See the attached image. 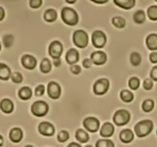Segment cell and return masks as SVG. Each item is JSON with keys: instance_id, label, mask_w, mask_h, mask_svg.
<instances>
[{"instance_id": "12", "label": "cell", "mask_w": 157, "mask_h": 147, "mask_svg": "<svg viewBox=\"0 0 157 147\" xmlns=\"http://www.w3.org/2000/svg\"><path fill=\"white\" fill-rule=\"evenodd\" d=\"M90 60L93 62V64H96V65H103L107 61V57L105 52L102 51H98L91 53Z\"/></svg>"}, {"instance_id": "9", "label": "cell", "mask_w": 157, "mask_h": 147, "mask_svg": "<svg viewBox=\"0 0 157 147\" xmlns=\"http://www.w3.org/2000/svg\"><path fill=\"white\" fill-rule=\"evenodd\" d=\"M83 126L87 131L96 133L100 128V121L94 116H87L83 121Z\"/></svg>"}, {"instance_id": "23", "label": "cell", "mask_w": 157, "mask_h": 147, "mask_svg": "<svg viewBox=\"0 0 157 147\" xmlns=\"http://www.w3.org/2000/svg\"><path fill=\"white\" fill-rule=\"evenodd\" d=\"M11 70L6 64L0 63V80L7 81L11 77Z\"/></svg>"}, {"instance_id": "46", "label": "cell", "mask_w": 157, "mask_h": 147, "mask_svg": "<svg viewBox=\"0 0 157 147\" xmlns=\"http://www.w3.org/2000/svg\"><path fill=\"white\" fill-rule=\"evenodd\" d=\"M5 15H6V13H5L4 9L0 6V21H2L5 18Z\"/></svg>"}, {"instance_id": "6", "label": "cell", "mask_w": 157, "mask_h": 147, "mask_svg": "<svg viewBox=\"0 0 157 147\" xmlns=\"http://www.w3.org/2000/svg\"><path fill=\"white\" fill-rule=\"evenodd\" d=\"M110 88V81L107 78H101L96 81L93 86V91L94 94L101 96L108 91Z\"/></svg>"}, {"instance_id": "3", "label": "cell", "mask_w": 157, "mask_h": 147, "mask_svg": "<svg viewBox=\"0 0 157 147\" xmlns=\"http://www.w3.org/2000/svg\"><path fill=\"white\" fill-rule=\"evenodd\" d=\"M72 40L77 47L79 48H84L88 44V35L85 31L78 29L74 32Z\"/></svg>"}, {"instance_id": "17", "label": "cell", "mask_w": 157, "mask_h": 147, "mask_svg": "<svg viewBox=\"0 0 157 147\" xmlns=\"http://www.w3.org/2000/svg\"><path fill=\"white\" fill-rule=\"evenodd\" d=\"M9 139L12 142L18 143L23 139V132L21 129L18 127H15L12 129L9 132Z\"/></svg>"}, {"instance_id": "31", "label": "cell", "mask_w": 157, "mask_h": 147, "mask_svg": "<svg viewBox=\"0 0 157 147\" xmlns=\"http://www.w3.org/2000/svg\"><path fill=\"white\" fill-rule=\"evenodd\" d=\"M154 108V101L151 99H147L144 101L142 104V109L146 113L152 111Z\"/></svg>"}, {"instance_id": "33", "label": "cell", "mask_w": 157, "mask_h": 147, "mask_svg": "<svg viewBox=\"0 0 157 147\" xmlns=\"http://www.w3.org/2000/svg\"><path fill=\"white\" fill-rule=\"evenodd\" d=\"M128 85L131 90H136L140 85V80L136 77H132L128 81Z\"/></svg>"}, {"instance_id": "53", "label": "cell", "mask_w": 157, "mask_h": 147, "mask_svg": "<svg viewBox=\"0 0 157 147\" xmlns=\"http://www.w3.org/2000/svg\"><path fill=\"white\" fill-rule=\"evenodd\" d=\"M156 135H157V130H156Z\"/></svg>"}, {"instance_id": "44", "label": "cell", "mask_w": 157, "mask_h": 147, "mask_svg": "<svg viewBox=\"0 0 157 147\" xmlns=\"http://www.w3.org/2000/svg\"><path fill=\"white\" fill-rule=\"evenodd\" d=\"M53 64L55 65V67H59L61 64V61L60 58H58V59H53Z\"/></svg>"}, {"instance_id": "45", "label": "cell", "mask_w": 157, "mask_h": 147, "mask_svg": "<svg viewBox=\"0 0 157 147\" xmlns=\"http://www.w3.org/2000/svg\"><path fill=\"white\" fill-rule=\"evenodd\" d=\"M91 1L96 4H105L108 2V0H91Z\"/></svg>"}, {"instance_id": "52", "label": "cell", "mask_w": 157, "mask_h": 147, "mask_svg": "<svg viewBox=\"0 0 157 147\" xmlns=\"http://www.w3.org/2000/svg\"><path fill=\"white\" fill-rule=\"evenodd\" d=\"M1 47H1V43H0V51H1Z\"/></svg>"}, {"instance_id": "48", "label": "cell", "mask_w": 157, "mask_h": 147, "mask_svg": "<svg viewBox=\"0 0 157 147\" xmlns=\"http://www.w3.org/2000/svg\"><path fill=\"white\" fill-rule=\"evenodd\" d=\"M77 2V0H66L65 2L68 3V4H75Z\"/></svg>"}, {"instance_id": "7", "label": "cell", "mask_w": 157, "mask_h": 147, "mask_svg": "<svg viewBox=\"0 0 157 147\" xmlns=\"http://www.w3.org/2000/svg\"><path fill=\"white\" fill-rule=\"evenodd\" d=\"M92 44L97 48H102L107 43V36L101 30H96L92 33Z\"/></svg>"}, {"instance_id": "27", "label": "cell", "mask_w": 157, "mask_h": 147, "mask_svg": "<svg viewBox=\"0 0 157 147\" xmlns=\"http://www.w3.org/2000/svg\"><path fill=\"white\" fill-rule=\"evenodd\" d=\"M40 70L43 74H48L52 70V63L48 58H44L40 64Z\"/></svg>"}, {"instance_id": "36", "label": "cell", "mask_w": 157, "mask_h": 147, "mask_svg": "<svg viewBox=\"0 0 157 147\" xmlns=\"http://www.w3.org/2000/svg\"><path fill=\"white\" fill-rule=\"evenodd\" d=\"M13 41L14 38L12 35H6L3 37V44L6 47H11L12 43H13Z\"/></svg>"}, {"instance_id": "29", "label": "cell", "mask_w": 157, "mask_h": 147, "mask_svg": "<svg viewBox=\"0 0 157 147\" xmlns=\"http://www.w3.org/2000/svg\"><path fill=\"white\" fill-rule=\"evenodd\" d=\"M112 24L117 28H124L126 26V20L123 17L114 16L112 18Z\"/></svg>"}, {"instance_id": "26", "label": "cell", "mask_w": 157, "mask_h": 147, "mask_svg": "<svg viewBox=\"0 0 157 147\" xmlns=\"http://www.w3.org/2000/svg\"><path fill=\"white\" fill-rule=\"evenodd\" d=\"M121 99L125 103H130L133 100L134 95L130 90H123L121 91Z\"/></svg>"}, {"instance_id": "38", "label": "cell", "mask_w": 157, "mask_h": 147, "mask_svg": "<svg viewBox=\"0 0 157 147\" xmlns=\"http://www.w3.org/2000/svg\"><path fill=\"white\" fill-rule=\"evenodd\" d=\"M42 0H30L29 1V6L32 9H38L42 5Z\"/></svg>"}, {"instance_id": "21", "label": "cell", "mask_w": 157, "mask_h": 147, "mask_svg": "<svg viewBox=\"0 0 157 147\" xmlns=\"http://www.w3.org/2000/svg\"><path fill=\"white\" fill-rule=\"evenodd\" d=\"M75 138L78 141H79L81 143H86L90 139L88 133L84 131L83 129H78L75 132Z\"/></svg>"}, {"instance_id": "15", "label": "cell", "mask_w": 157, "mask_h": 147, "mask_svg": "<svg viewBox=\"0 0 157 147\" xmlns=\"http://www.w3.org/2000/svg\"><path fill=\"white\" fill-rule=\"evenodd\" d=\"M114 133V126L113 124L110 122L104 123V125L101 127V130H100V135L102 137L108 138L111 137Z\"/></svg>"}, {"instance_id": "40", "label": "cell", "mask_w": 157, "mask_h": 147, "mask_svg": "<svg viewBox=\"0 0 157 147\" xmlns=\"http://www.w3.org/2000/svg\"><path fill=\"white\" fill-rule=\"evenodd\" d=\"M70 70L72 74H74L75 75H78L81 72V67H80V65H78V64H74V65L71 66Z\"/></svg>"}, {"instance_id": "43", "label": "cell", "mask_w": 157, "mask_h": 147, "mask_svg": "<svg viewBox=\"0 0 157 147\" xmlns=\"http://www.w3.org/2000/svg\"><path fill=\"white\" fill-rule=\"evenodd\" d=\"M150 60L153 64L157 63V52H153V53L150 54Z\"/></svg>"}, {"instance_id": "22", "label": "cell", "mask_w": 157, "mask_h": 147, "mask_svg": "<svg viewBox=\"0 0 157 147\" xmlns=\"http://www.w3.org/2000/svg\"><path fill=\"white\" fill-rule=\"evenodd\" d=\"M18 94L20 99L23 100H27L30 99L32 96V89L29 87L25 86V87H21L19 89Z\"/></svg>"}, {"instance_id": "39", "label": "cell", "mask_w": 157, "mask_h": 147, "mask_svg": "<svg viewBox=\"0 0 157 147\" xmlns=\"http://www.w3.org/2000/svg\"><path fill=\"white\" fill-rule=\"evenodd\" d=\"M153 87V82L150 78H147L144 82V87L145 90H150Z\"/></svg>"}, {"instance_id": "1", "label": "cell", "mask_w": 157, "mask_h": 147, "mask_svg": "<svg viewBox=\"0 0 157 147\" xmlns=\"http://www.w3.org/2000/svg\"><path fill=\"white\" fill-rule=\"evenodd\" d=\"M61 17L62 21L66 24L75 26L79 21V16L75 9L70 7H64L61 9Z\"/></svg>"}, {"instance_id": "42", "label": "cell", "mask_w": 157, "mask_h": 147, "mask_svg": "<svg viewBox=\"0 0 157 147\" xmlns=\"http://www.w3.org/2000/svg\"><path fill=\"white\" fill-rule=\"evenodd\" d=\"M92 64H93V62L91 61V60L88 59V58H86V59H84V61H83V63H82L83 67L86 69L90 68V67L92 66Z\"/></svg>"}, {"instance_id": "49", "label": "cell", "mask_w": 157, "mask_h": 147, "mask_svg": "<svg viewBox=\"0 0 157 147\" xmlns=\"http://www.w3.org/2000/svg\"><path fill=\"white\" fill-rule=\"evenodd\" d=\"M3 143H4V139H3V137L2 135H0V147L2 146Z\"/></svg>"}, {"instance_id": "24", "label": "cell", "mask_w": 157, "mask_h": 147, "mask_svg": "<svg viewBox=\"0 0 157 147\" xmlns=\"http://www.w3.org/2000/svg\"><path fill=\"white\" fill-rule=\"evenodd\" d=\"M43 17H44V19L48 22H54L55 21H56L57 18H58V14L55 9H48L44 12Z\"/></svg>"}, {"instance_id": "51", "label": "cell", "mask_w": 157, "mask_h": 147, "mask_svg": "<svg viewBox=\"0 0 157 147\" xmlns=\"http://www.w3.org/2000/svg\"><path fill=\"white\" fill-rule=\"evenodd\" d=\"M84 147H93V145H85Z\"/></svg>"}, {"instance_id": "19", "label": "cell", "mask_w": 157, "mask_h": 147, "mask_svg": "<svg viewBox=\"0 0 157 147\" xmlns=\"http://www.w3.org/2000/svg\"><path fill=\"white\" fill-rule=\"evenodd\" d=\"M146 44L149 50L156 51L157 50V35L156 34H150L147 37Z\"/></svg>"}, {"instance_id": "20", "label": "cell", "mask_w": 157, "mask_h": 147, "mask_svg": "<svg viewBox=\"0 0 157 147\" xmlns=\"http://www.w3.org/2000/svg\"><path fill=\"white\" fill-rule=\"evenodd\" d=\"M113 3L118 7L129 10L135 6V0H113Z\"/></svg>"}, {"instance_id": "25", "label": "cell", "mask_w": 157, "mask_h": 147, "mask_svg": "<svg viewBox=\"0 0 157 147\" xmlns=\"http://www.w3.org/2000/svg\"><path fill=\"white\" fill-rule=\"evenodd\" d=\"M133 20L136 24H142L146 21L145 12L143 10H137L133 15Z\"/></svg>"}, {"instance_id": "34", "label": "cell", "mask_w": 157, "mask_h": 147, "mask_svg": "<svg viewBox=\"0 0 157 147\" xmlns=\"http://www.w3.org/2000/svg\"><path fill=\"white\" fill-rule=\"evenodd\" d=\"M147 15L152 21H157V6H151L147 9Z\"/></svg>"}, {"instance_id": "35", "label": "cell", "mask_w": 157, "mask_h": 147, "mask_svg": "<svg viewBox=\"0 0 157 147\" xmlns=\"http://www.w3.org/2000/svg\"><path fill=\"white\" fill-rule=\"evenodd\" d=\"M11 78H12V82H14L15 84H20L23 81L22 75L19 72H14V73H12V75H11Z\"/></svg>"}, {"instance_id": "28", "label": "cell", "mask_w": 157, "mask_h": 147, "mask_svg": "<svg viewBox=\"0 0 157 147\" xmlns=\"http://www.w3.org/2000/svg\"><path fill=\"white\" fill-rule=\"evenodd\" d=\"M142 58H141L140 54L138 53L137 51L132 52L130 56V61L132 64V65L134 67H137L141 64Z\"/></svg>"}, {"instance_id": "5", "label": "cell", "mask_w": 157, "mask_h": 147, "mask_svg": "<svg viewBox=\"0 0 157 147\" xmlns=\"http://www.w3.org/2000/svg\"><path fill=\"white\" fill-rule=\"evenodd\" d=\"M114 123L118 126H122L128 123L130 120V113L125 109H121L117 110L113 116Z\"/></svg>"}, {"instance_id": "30", "label": "cell", "mask_w": 157, "mask_h": 147, "mask_svg": "<svg viewBox=\"0 0 157 147\" xmlns=\"http://www.w3.org/2000/svg\"><path fill=\"white\" fill-rule=\"evenodd\" d=\"M95 147H115V144L110 139H98L95 143Z\"/></svg>"}, {"instance_id": "16", "label": "cell", "mask_w": 157, "mask_h": 147, "mask_svg": "<svg viewBox=\"0 0 157 147\" xmlns=\"http://www.w3.org/2000/svg\"><path fill=\"white\" fill-rule=\"evenodd\" d=\"M119 137L121 142L128 144L134 139V133L130 129H124L120 133Z\"/></svg>"}, {"instance_id": "50", "label": "cell", "mask_w": 157, "mask_h": 147, "mask_svg": "<svg viewBox=\"0 0 157 147\" xmlns=\"http://www.w3.org/2000/svg\"><path fill=\"white\" fill-rule=\"evenodd\" d=\"M25 147H35V146H33V145H26Z\"/></svg>"}, {"instance_id": "10", "label": "cell", "mask_w": 157, "mask_h": 147, "mask_svg": "<svg viewBox=\"0 0 157 147\" xmlns=\"http://www.w3.org/2000/svg\"><path fill=\"white\" fill-rule=\"evenodd\" d=\"M47 93L51 99L57 100L61 96V88L58 83L55 81H51L48 84Z\"/></svg>"}, {"instance_id": "32", "label": "cell", "mask_w": 157, "mask_h": 147, "mask_svg": "<svg viewBox=\"0 0 157 147\" xmlns=\"http://www.w3.org/2000/svg\"><path fill=\"white\" fill-rule=\"evenodd\" d=\"M70 138V134L66 130H61L57 135V140L60 143H64L66 141H67Z\"/></svg>"}, {"instance_id": "2", "label": "cell", "mask_w": 157, "mask_h": 147, "mask_svg": "<svg viewBox=\"0 0 157 147\" xmlns=\"http://www.w3.org/2000/svg\"><path fill=\"white\" fill-rule=\"evenodd\" d=\"M153 129V123L150 119L140 121L135 125L134 131L139 138H144L152 133Z\"/></svg>"}, {"instance_id": "11", "label": "cell", "mask_w": 157, "mask_h": 147, "mask_svg": "<svg viewBox=\"0 0 157 147\" xmlns=\"http://www.w3.org/2000/svg\"><path fill=\"white\" fill-rule=\"evenodd\" d=\"M38 132L41 135L44 136H52L55 133V127L52 123L49 122L40 123L38 125Z\"/></svg>"}, {"instance_id": "37", "label": "cell", "mask_w": 157, "mask_h": 147, "mask_svg": "<svg viewBox=\"0 0 157 147\" xmlns=\"http://www.w3.org/2000/svg\"><path fill=\"white\" fill-rule=\"evenodd\" d=\"M45 87L43 84H39L35 90V94L36 96H41L44 94Z\"/></svg>"}, {"instance_id": "41", "label": "cell", "mask_w": 157, "mask_h": 147, "mask_svg": "<svg viewBox=\"0 0 157 147\" xmlns=\"http://www.w3.org/2000/svg\"><path fill=\"white\" fill-rule=\"evenodd\" d=\"M150 77L153 81H157V65L153 67L150 71Z\"/></svg>"}, {"instance_id": "18", "label": "cell", "mask_w": 157, "mask_h": 147, "mask_svg": "<svg viewBox=\"0 0 157 147\" xmlns=\"http://www.w3.org/2000/svg\"><path fill=\"white\" fill-rule=\"evenodd\" d=\"M0 109L5 113H11L14 110L13 102L10 99L5 98L0 103Z\"/></svg>"}, {"instance_id": "13", "label": "cell", "mask_w": 157, "mask_h": 147, "mask_svg": "<svg viewBox=\"0 0 157 147\" xmlns=\"http://www.w3.org/2000/svg\"><path fill=\"white\" fill-rule=\"evenodd\" d=\"M23 67L28 70H34L37 66V60L33 55H25L21 59Z\"/></svg>"}, {"instance_id": "47", "label": "cell", "mask_w": 157, "mask_h": 147, "mask_svg": "<svg viewBox=\"0 0 157 147\" xmlns=\"http://www.w3.org/2000/svg\"><path fill=\"white\" fill-rule=\"evenodd\" d=\"M67 147H82L79 143L75 142H71V143H69L68 145H67Z\"/></svg>"}, {"instance_id": "8", "label": "cell", "mask_w": 157, "mask_h": 147, "mask_svg": "<svg viewBox=\"0 0 157 147\" xmlns=\"http://www.w3.org/2000/svg\"><path fill=\"white\" fill-rule=\"evenodd\" d=\"M63 53V45L60 41H53L48 46V54L53 59L61 58Z\"/></svg>"}, {"instance_id": "4", "label": "cell", "mask_w": 157, "mask_h": 147, "mask_svg": "<svg viewBox=\"0 0 157 147\" xmlns=\"http://www.w3.org/2000/svg\"><path fill=\"white\" fill-rule=\"evenodd\" d=\"M49 110V107L48 104L44 101L38 100L33 103L31 107V112L34 116L37 117H43L48 113Z\"/></svg>"}, {"instance_id": "14", "label": "cell", "mask_w": 157, "mask_h": 147, "mask_svg": "<svg viewBox=\"0 0 157 147\" xmlns=\"http://www.w3.org/2000/svg\"><path fill=\"white\" fill-rule=\"evenodd\" d=\"M79 52L75 48H70L65 55V59L67 64L74 65L78 62L80 59Z\"/></svg>"}]
</instances>
